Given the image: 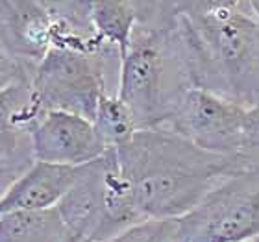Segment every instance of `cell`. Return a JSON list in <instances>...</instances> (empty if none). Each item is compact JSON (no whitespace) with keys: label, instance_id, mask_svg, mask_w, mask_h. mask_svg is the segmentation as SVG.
Here are the masks:
<instances>
[{"label":"cell","instance_id":"6da1fadb","mask_svg":"<svg viewBox=\"0 0 259 242\" xmlns=\"http://www.w3.org/2000/svg\"><path fill=\"white\" fill-rule=\"evenodd\" d=\"M193 87L244 109L259 106V22L248 0L176 2Z\"/></svg>","mask_w":259,"mask_h":242},{"label":"cell","instance_id":"7a4b0ae2","mask_svg":"<svg viewBox=\"0 0 259 242\" xmlns=\"http://www.w3.org/2000/svg\"><path fill=\"white\" fill-rule=\"evenodd\" d=\"M115 152L145 220L184 218L237 170L235 157L209 154L168 128L137 129Z\"/></svg>","mask_w":259,"mask_h":242},{"label":"cell","instance_id":"3957f363","mask_svg":"<svg viewBox=\"0 0 259 242\" xmlns=\"http://www.w3.org/2000/svg\"><path fill=\"white\" fill-rule=\"evenodd\" d=\"M137 10L132 44L120 60L117 96L137 129L167 128L185 92L193 89L176 2H137Z\"/></svg>","mask_w":259,"mask_h":242},{"label":"cell","instance_id":"277c9868","mask_svg":"<svg viewBox=\"0 0 259 242\" xmlns=\"http://www.w3.org/2000/svg\"><path fill=\"white\" fill-rule=\"evenodd\" d=\"M58 211L69 235L83 242H106L145 220L115 150L78 168V178Z\"/></svg>","mask_w":259,"mask_h":242},{"label":"cell","instance_id":"5b68a950","mask_svg":"<svg viewBox=\"0 0 259 242\" xmlns=\"http://www.w3.org/2000/svg\"><path fill=\"white\" fill-rule=\"evenodd\" d=\"M237 170L222 179L189 215V242H248L259 237V156L239 154Z\"/></svg>","mask_w":259,"mask_h":242},{"label":"cell","instance_id":"8992f818","mask_svg":"<svg viewBox=\"0 0 259 242\" xmlns=\"http://www.w3.org/2000/svg\"><path fill=\"white\" fill-rule=\"evenodd\" d=\"M106 52L50 49L32 70L30 87L43 111L93 120L106 89Z\"/></svg>","mask_w":259,"mask_h":242},{"label":"cell","instance_id":"52a82bcc","mask_svg":"<svg viewBox=\"0 0 259 242\" xmlns=\"http://www.w3.org/2000/svg\"><path fill=\"white\" fill-rule=\"evenodd\" d=\"M246 109L204 89H189L167 128L202 150L235 157L243 150Z\"/></svg>","mask_w":259,"mask_h":242},{"label":"cell","instance_id":"ba28073f","mask_svg":"<svg viewBox=\"0 0 259 242\" xmlns=\"http://www.w3.org/2000/svg\"><path fill=\"white\" fill-rule=\"evenodd\" d=\"M33 159L63 167H83L109 150L91 120L65 111H45L33 126Z\"/></svg>","mask_w":259,"mask_h":242},{"label":"cell","instance_id":"9c48e42d","mask_svg":"<svg viewBox=\"0 0 259 242\" xmlns=\"http://www.w3.org/2000/svg\"><path fill=\"white\" fill-rule=\"evenodd\" d=\"M54 43V21L47 2L0 0V44L10 56L35 67Z\"/></svg>","mask_w":259,"mask_h":242},{"label":"cell","instance_id":"30bf717a","mask_svg":"<svg viewBox=\"0 0 259 242\" xmlns=\"http://www.w3.org/2000/svg\"><path fill=\"white\" fill-rule=\"evenodd\" d=\"M45 111L33 98L30 81L0 92V165L19 176L32 167V131Z\"/></svg>","mask_w":259,"mask_h":242},{"label":"cell","instance_id":"8fae6325","mask_svg":"<svg viewBox=\"0 0 259 242\" xmlns=\"http://www.w3.org/2000/svg\"><path fill=\"white\" fill-rule=\"evenodd\" d=\"M78 168L35 161L0 198V213L54 209L74 185Z\"/></svg>","mask_w":259,"mask_h":242},{"label":"cell","instance_id":"7c38bea8","mask_svg":"<svg viewBox=\"0 0 259 242\" xmlns=\"http://www.w3.org/2000/svg\"><path fill=\"white\" fill-rule=\"evenodd\" d=\"M67 237L58 207L0 213V242H65Z\"/></svg>","mask_w":259,"mask_h":242},{"label":"cell","instance_id":"4fadbf2b","mask_svg":"<svg viewBox=\"0 0 259 242\" xmlns=\"http://www.w3.org/2000/svg\"><path fill=\"white\" fill-rule=\"evenodd\" d=\"M139 19L137 2H93L91 21L104 49L115 52L119 61L128 52Z\"/></svg>","mask_w":259,"mask_h":242},{"label":"cell","instance_id":"5bb4252c","mask_svg":"<svg viewBox=\"0 0 259 242\" xmlns=\"http://www.w3.org/2000/svg\"><path fill=\"white\" fill-rule=\"evenodd\" d=\"M91 122L98 137L109 150L126 144L137 131L135 120L130 109L126 108V104L117 94H109V92L100 98Z\"/></svg>","mask_w":259,"mask_h":242},{"label":"cell","instance_id":"9a60e30c","mask_svg":"<svg viewBox=\"0 0 259 242\" xmlns=\"http://www.w3.org/2000/svg\"><path fill=\"white\" fill-rule=\"evenodd\" d=\"M106 242H189L182 218L143 220Z\"/></svg>","mask_w":259,"mask_h":242},{"label":"cell","instance_id":"2e32d148","mask_svg":"<svg viewBox=\"0 0 259 242\" xmlns=\"http://www.w3.org/2000/svg\"><path fill=\"white\" fill-rule=\"evenodd\" d=\"M32 67L21 63L10 56L0 44V92L17 85V83H26L32 78Z\"/></svg>","mask_w":259,"mask_h":242},{"label":"cell","instance_id":"e0dca14e","mask_svg":"<svg viewBox=\"0 0 259 242\" xmlns=\"http://www.w3.org/2000/svg\"><path fill=\"white\" fill-rule=\"evenodd\" d=\"M241 154L259 156V106L246 109L243 122V150Z\"/></svg>","mask_w":259,"mask_h":242},{"label":"cell","instance_id":"ac0fdd59","mask_svg":"<svg viewBox=\"0 0 259 242\" xmlns=\"http://www.w3.org/2000/svg\"><path fill=\"white\" fill-rule=\"evenodd\" d=\"M17 178H19V174L0 165V198L8 192V188L13 185V181H15Z\"/></svg>","mask_w":259,"mask_h":242},{"label":"cell","instance_id":"d6986e66","mask_svg":"<svg viewBox=\"0 0 259 242\" xmlns=\"http://www.w3.org/2000/svg\"><path fill=\"white\" fill-rule=\"evenodd\" d=\"M250 6H252V11H254L255 21L259 22V0H257V2H250Z\"/></svg>","mask_w":259,"mask_h":242},{"label":"cell","instance_id":"ffe728a7","mask_svg":"<svg viewBox=\"0 0 259 242\" xmlns=\"http://www.w3.org/2000/svg\"><path fill=\"white\" fill-rule=\"evenodd\" d=\"M65 242H83V240H81V238H78V237H72V235H69Z\"/></svg>","mask_w":259,"mask_h":242},{"label":"cell","instance_id":"44dd1931","mask_svg":"<svg viewBox=\"0 0 259 242\" xmlns=\"http://www.w3.org/2000/svg\"><path fill=\"white\" fill-rule=\"evenodd\" d=\"M248 242H259V237H255V238H252V240H248Z\"/></svg>","mask_w":259,"mask_h":242}]
</instances>
